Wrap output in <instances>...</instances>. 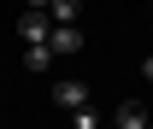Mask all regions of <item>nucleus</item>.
<instances>
[{
  "mask_svg": "<svg viewBox=\"0 0 153 129\" xmlns=\"http://www.w3.org/2000/svg\"><path fill=\"white\" fill-rule=\"evenodd\" d=\"M147 111H153V100H147Z\"/></svg>",
  "mask_w": 153,
  "mask_h": 129,
  "instance_id": "nucleus-10",
  "label": "nucleus"
},
{
  "mask_svg": "<svg viewBox=\"0 0 153 129\" xmlns=\"http://www.w3.org/2000/svg\"><path fill=\"white\" fill-rule=\"evenodd\" d=\"M47 29H53V18H47V12H36V6H24L18 35H24V41H47Z\"/></svg>",
  "mask_w": 153,
  "mask_h": 129,
  "instance_id": "nucleus-3",
  "label": "nucleus"
},
{
  "mask_svg": "<svg viewBox=\"0 0 153 129\" xmlns=\"http://www.w3.org/2000/svg\"><path fill=\"white\" fill-rule=\"evenodd\" d=\"M141 76H147V88H153V53H147V59H141Z\"/></svg>",
  "mask_w": 153,
  "mask_h": 129,
  "instance_id": "nucleus-8",
  "label": "nucleus"
},
{
  "mask_svg": "<svg viewBox=\"0 0 153 129\" xmlns=\"http://www.w3.org/2000/svg\"><path fill=\"white\" fill-rule=\"evenodd\" d=\"M24 65H30V71H47V65H53V47H47V41H30V47H24Z\"/></svg>",
  "mask_w": 153,
  "mask_h": 129,
  "instance_id": "nucleus-5",
  "label": "nucleus"
},
{
  "mask_svg": "<svg viewBox=\"0 0 153 129\" xmlns=\"http://www.w3.org/2000/svg\"><path fill=\"white\" fill-rule=\"evenodd\" d=\"M30 6H36V12H47V0H30Z\"/></svg>",
  "mask_w": 153,
  "mask_h": 129,
  "instance_id": "nucleus-9",
  "label": "nucleus"
},
{
  "mask_svg": "<svg viewBox=\"0 0 153 129\" xmlns=\"http://www.w3.org/2000/svg\"><path fill=\"white\" fill-rule=\"evenodd\" d=\"M71 123H76V129H106V117H100L94 106H76V111H71Z\"/></svg>",
  "mask_w": 153,
  "mask_h": 129,
  "instance_id": "nucleus-7",
  "label": "nucleus"
},
{
  "mask_svg": "<svg viewBox=\"0 0 153 129\" xmlns=\"http://www.w3.org/2000/svg\"><path fill=\"white\" fill-rule=\"evenodd\" d=\"M53 106H59V111H76V106H88V82H76V76L53 82Z\"/></svg>",
  "mask_w": 153,
  "mask_h": 129,
  "instance_id": "nucleus-1",
  "label": "nucleus"
},
{
  "mask_svg": "<svg viewBox=\"0 0 153 129\" xmlns=\"http://www.w3.org/2000/svg\"><path fill=\"white\" fill-rule=\"evenodd\" d=\"M47 18L53 24H76L82 18V0H47Z\"/></svg>",
  "mask_w": 153,
  "mask_h": 129,
  "instance_id": "nucleus-6",
  "label": "nucleus"
},
{
  "mask_svg": "<svg viewBox=\"0 0 153 129\" xmlns=\"http://www.w3.org/2000/svg\"><path fill=\"white\" fill-rule=\"evenodd\" d=\"M112 129H153V111L141 106V100H124V106L112 111Z\"/></svg>",
  "mask_w": 153,
  "mask_h": 129,
  "instance_id": "nucleus-2",
  "label": "nucleus"
},
{
  "mask_svg": "<svg viewBox=\"0 0 153 129\" xmlns=\"http://www.w3.org/2000/svg\"><path fill=\"white\" fill-rule=\"evenodd\" d=\"M47 47H53V59L76 53V47H82V29H76V24H53V29H47Z\"/></svg>",
  "mask_w": 153,
  "mask_h": 129,
  "instance_id": "nucleus-4",
  "label": "nucleus"
}]
</instances>
